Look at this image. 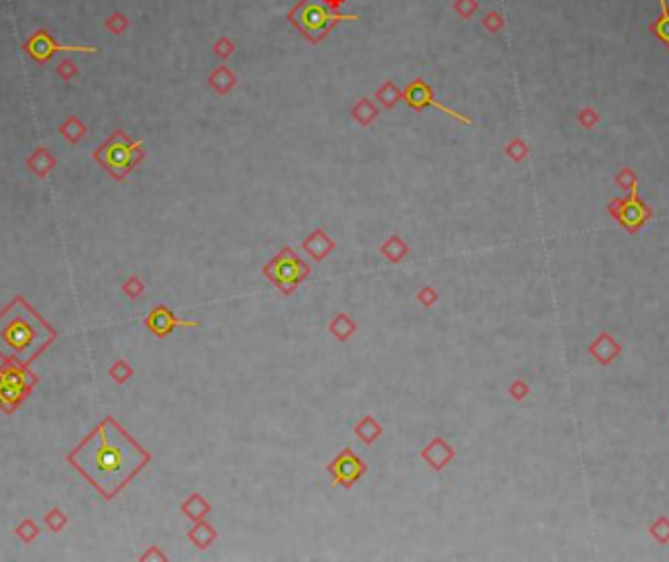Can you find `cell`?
Segmentation results:
<instances>
[{
  "instance_id": "cell-37",
  "label": "cell",
  "mask_w": 669,
  "mask_h": 562,
  "mask_svg": "<svg viewBox=\"0 0 669 562\" xmlns=\"http://www.w3.org/2000/svg\"><path fill=\"white\" fill-rule=\"evenodd\" d=\"M139 561H141V562H151V561L165 562V561H168V556L165 554V552L161 551L159 547H155V545H153V547H149L147 551H145L143 554H141V556H139Z\"/></svg>"
},
{
  "instance_id": "cell-23",
  "label": "cell",
  "mask_w": 669,
  "mask_h": 562,
  "mask_svg": "<svg viewBox=\"0 0 669 562\" xmlns=\"http://www.w3.org/2000/svg\"><path fill=\"white\" fill-rule=\"evenodd\" d=\"M59 134L63 138L69 141L71 145L79 143L80 139L87 136V126L82 124V120L77 116H69L63 124L59 126Z\"/></svg>"
},
{
  "instance_id": "cell-11",
  "label": "cell",
  "mask_w": 669,
  "mask_h": 562,
  "mask_svg": "<svg viewBox=\"0 0 669 562\" xmlns=\"http://www.w3.org/2000/svg\"><path fill=\"white\" fill-rule=\"evenodd\" d=\"M419 456L433 473H443L444 468L456 459V449L443 437H434L431 443H427L421 449Z\"/></svg>"
},
{
  "instance_id": "cell-9",
  "label": "cell",
  "mask_w": 669,
  "mask_h": 562,
  "mask_svg": "<svg viewBox=\"0 0 669 562\" xmlns=\"http://www.w3.org/2000/svg\"><path fill=\"white\" fill-rule=\"evenodd\" d=\"M24 51L30 55L36 63H45L51 59L55 53H63V51H69V53H98V48L94 45H63L51 38L47 30H38L30 40L24 43Z\"/></svg>"
},
{
  "instance_id": "cell-32",
  "label": "cell",
  "mask_w": 669,
  "mask_h": 562,
  "mask_svg": "<svg viewBox=\"0 0 669 562\" xmlns=\"http://www.w3.org/2000/svg\"><path fill=\"white\" fill-rule=\"evenodd\" d=\"M529 392H531V388H529V384H527L524 380H521V378L513 380L511 386H509V396H511L515 402H522V400L529 396Z\"/></svg>"
},
{
  "instance_id": "cell-24",
  "label": "cell",
  "mask_w": 669,
  "mask_h": 562,
  "mask_svg": "<svg viewBox=\"0 0 669 562\" xmlns=\"http://www.w3.org/2000/svg\"><path fill=\"white\" fill-rule=\"evenodd\" d=\"M376 99L382 102V106L388 110H392L397 104V100L402 99V90L395 87L392 80H385L380 89L376 90Z\"/></svg>"
},
{
  "instance_id": "cell-33",
  "label": "cell",
  "mask_w": 669,
  "mask_h": 562,
  "mask_svg": "<svg viewBox=\"0 0 669 562\" xmlns=\"http://www.w3.org/2000/svg\"><path fill=\"white\" fill-rule=\"evenodd\" d=\"M505 153L513 159V161H522V159L527 157V145H524V141L521 139H513L511 143L505 147Z\"/></svg>"
},
{
  "instance_id": "cell-16",
  "label": "cell",
  "mask_w": 669,
  "mask_h": 562,
  "mask_svg": "<svg viewBox=\"0 0 669 562\" xmlns=\"http://www.w3.org/2000/svg\"><path fill=\"white\" fill-rule=\"evenodd\" d=\"M355 435L356 439H360V443H365L366 447H370V445H374L382 433H384V427L382 424L376 419L374 415H365L358 424L355 425Z\"/></svg>"
},
{
  "instance_id": "cell-35",
  "label": "cell",
  "mask_w": 669,
  "mask_h": 562,
  "mask_svg": "<svg viewBox=\"0 0 669 562\" xmlns=\"http://www.w3.org/2000/svg\"><path fill=\"white\" fill-rule=\"evenodd\" d=\"M57 75H59L63 80L75 79V77L79 75V67H77V65H75L71 59H63L59 65H57Z\"/></svg>"
},
{
  "instance_id": "cell-7",
  "label": "cell",
  "mask_w": 669,
  "mask_h": 562,
  "mask_svg": "<svg viewBox=\"0 0 669 562\" xmlns=\"http://www.w3.org/2000/svg\"><path fill=\"white\" fill-rule=\"evenodd\" d=\"M325 470L331 476V486L333 488L334 486H343L345 490H351L368 473V464L351 447H345V449H341L339 453L334 454L331 463H327Z\"/></svg>"
},
{
  "instance_id": "cell-30",
  "label": "cell",
  "mask_w": 669,
  "mask_h": 562,
  "mask_svg": "<svg viewBox=\"0 0 669 562\" xmlns=\"http://www.w3.org/2000/svg\"><path fill=\"white\" fill-rule=\"evenodd\" d=\"M415 298H417V302L423 308H433L434 304L439 302V292H436L433 287L427 284V287H423L415 294Z\"/></svg>"
},
{
  "instance_id": "cell-19",
  "label": "cell",
  "mask_w": 669,
  "mask_h": 562,
  "mask_svg": "<svg viewBox=\"0 0 669 562\" xmlns=\"http://www.w3.org/2000/svg\"><path fill=\"white\" fill-rule=\"evenodd\" d=\"M380 255L388 259L392 265H397V263H402L405 257L409 255V245L404 241V237L397 236H390L385 239L384 243L380 245Z\"/></svg>"
},
{
  "instance_id": "cell-39",
  "label": "cell",
  "mask_w": 669,
  "mask_h": 562,
  "mask_svg": "<svg viewBox=\"0 0 669 562\" xmlns=\"http://www.w3.org/2000/svg\"><path fill=\"white\" fill-rule=\"evenodd\" d=\"M483 26H485L490 31L497 30V28L501 26L499 14H487V16H485V20H483Z\"/></svg>"
},
{
  "instance_id": "cell-4",
  "label": "cell",
  "mask_w": 669,
  "mask_h": 562,
  "mask_svg": "<svg viewBox=\"0 0 669 562\" xmlns=\"http://www.w3.org/2000/svg\"><path fill=\"white\" fill-rule=\"evenodd\" d=\"M288 20L294 24L300 34L317 45L323 41L339 22H356V14H339L325 0H300L288 12Z\"/></svg>"
},
{
  "instance_id": "cell-12",
  "label": "cell",
  "mask_w": 669,
  "mask_h": 562,
  "mask_svg": "<svg viewBox=\"0 0 669 562\" xmlns=\"http://www.w3.org/2000/svg\"><path fill=\"white\" fill-rule=\"evenodd\" d=\"M334 247H337V241L327 236L323 227H315L314 231L302 241V249L314 259L315 263L325 261L327 257L333 253Z\"/></svg>"
},
{
  "instance_id": "cell-3",
  "label": "cell",
  "mask_w": 669,
  "mask_h": 562,
  "mask_svg": "<svg viewBox=\"0 0 669 562\" xmlns=\"http://www.w3.org/2000/svg\"><path fill=\"white\" fill-rule=\"evenodd\" d=\"M92 159L100 167L108 173L110 177L118 182H124L126 178L143 163L145 149L141 139H131L122 129H116L102 145H100Z\"/></svg>"
},
{
  "instance_id": "cell-8",
  "label": "cell",
  "mask_w": 669,
  "mask_h": 562,
  "mask_svg": "<svg viewBox=\"0 0 669 562\" xmlns=\"http://www.w3.org/2000/svg\"><path fill=\"white\" fill-rule=\"evenodd\" d=\"M402 99H404L405 104H407L409 108H413L415 112H423L427 106H433V108H436L439 112H443V114H446V116H450V118L462 122V124H466V126H470V124H472V118L464 116L462 112H456V110L448 108V106L441 104L439 100H434L433 87H431V85H427L423 79H417L413 80V82H409V85L402 90Z\"/></svg>"
},
{
  "instance_id": "cell-26",
  "label": "cell",
  "mask_w": 669,
  "mask_h": 562,
  "mask_svg": "<svg viewBox=\"0 0 669 562\" xmlns=\"http://www.w3.org/2000/svg\"><path fill=\"white\" fill-rule=\"evenodd\" d=\"M40 525L34 521V519H24V521H20L14 527V535H16L24 545H31V542L40 537Z\"/></svg>"
},
{
  "instance_id": "cell-28",
  "label": "cell",
  "mask_w": 669,
  "mask_h": 562,
  "mask_svg": "<svg viewBox=\"0 0 669 562\" xmlns=\"http://www.w3.org/2000/svg\"><path fill=\"white\" fill-rule=\"evenodd\" d=\"M122 292L128 300H138L145 294V282L139 278L138 275L128 276L124 282H122Z\"/></svg>"
},
{
  "instance_id": "cell-25",
  "label": "cell",
  "mask_w": 669,
  "mask_h": 562,
  "mask_svg": "<svg viewBox=\"0 0 669 562\" xmlns=\"http://www.w3.org/2000/svg\"><path fill=\"white\" fill-rule=\"evenodd\" d=\"M135 375V370H133V366L129 365L128 361H124V359H118V361H114L112 366L108 368V376L116 382V384H126L131 380V376Z\"/></svg>"
},
{
  "instance_id": "cell-5",
  "label": "cell",
  "mask_w": 669,
  "mask_h": 562,
  "mask_svg": "<svg viewBox=\"0 0 669 562\" xmlns=\"http://www.w3.org/2000/svg\"><path fill=\"white\" fill-rule=\"evenodd\" d=\"M40 378L28 365L16 361H2L0 365V412L14 415L30 400Z\"/></svg>"
},
{
  "instance_id": "cell-31",
  "label": "cell",
  "mask_w": 669,
  "mask_h": 562,
  "mask_svg": "<svg viewBox=\"0 0 669 562\" xmlns=\"http://www.w3.org/2000/svg\"><path fill=\"white\" fill-rule=\"evenodd\" d=\"M659 4H661V12H663V18L658 22V26H656V34H658L661 40L669 43V10H668V2L666 0H659Z\"/></svg>"
},
{
  "instance_id": "cell-2",
  "label": "cell",
  "mask_w": 669,
  "mask_h": 562,
  "mask_svg": "<svg viewBox=\"0 0 669 562\" xmlns=\"http://www.w3.org/2000/svg\"><path fill=\"white\" fill-rule=\"evenodd\" d=\"M57 337L59 331L20 294L0 310V361L31 366Z\"/></svg>"
},
{
  "instance_id": "cell-27",
  "label": "cell",
  "mask_w": 669,
  "mask_h": 562,
  "mask_svg": "<svg viewBox=\"0 0 669 562\" xmlns=\"http://www.w3.org/2000/svg\"><path fill=\"white\" fill-rule=\"evenodd\" d=\"M43 523H45V527H47V531L61 533L69 525V517H67V513L63 512L61 507H51L50 512L43 515Z\"/></svg>"
},
{
  "instance_id": "cell-15",
  "label": "cell",
  "mask_w": 669,
  "mask_h": 562,
  "mask_svg": "<svg viewBox=\"0 0 669 562\" xmlns=\"http://www.w3.org/2000/svg\"><path fill=\"white\" fill-rule=\"evenodd\" d=\"M646 208L642 206V202L636 196V190L632 192V198H630L628 202H624V206H622V212L619 214L620 222H622V226L628 227L630 231H634L636 227L642 226L644 224V219H646Z\"/></svg>"
},
{
  "instance_id": "cell-36",
  "label": "cell",
  "mask_w": 669,
  "mask_h": 562,
  "mask_svg": "<svg viewBox=\"0 0 669 562\" xmlns=\"http://www.w3.org/2000/svg\"><path fill=\"white\" fill-rule=\"evenodd\" d=\"M454 10L458 12L462 18H472L473 12L478 10V2L476 0H456Z\"/></svg>"
},
{
  "instance_id": "cell-40",
  "label": "cell",
  "mask_w": 669,
  "mask_h": 562,
  "mask_svg": "<svg viewBox=\"0 0 669 562\" xmlns=\"http://www.w3.org/2000/svg\"><path fill=\"white\" fill-rule=\"evenodd\" d=\"M325 2H327V4H329L331 8H334V10H339V6H343V4H345L346 0H325Z\"/></svg>"
},
{
  "instance_id": "cell-22",
  "label": "cell",
  "mask_w": 669,
  "mask_h": 562,
  "mask_svg": "<svg viewBox=\"0 0 669 562\" xmlns=\"http://www.w3.org/2000/svg\"><path fill=\"white\" fill-rule=\"evenodd\" d=\"M207 82H209V87L216 90L217 94H221V96H223V94H227L229 90L235 87L237 79H235V75H233V71L227 69L226 65H219V67L209 75V80H207Z\"/></svg>"
},
{
  "instance_id": "cell-10",
  "label": "cell",
  "mask_w": 669,
  "mask_h": 562,
  "mask_svg": "<svg viewBox=\"0 0 669 562\" xmlns=\"http://www.w3.org/2000/svg\"><path fill=\"white\" fill-rule=\"evenodd\" d=\"M143 324L147 327L149 333H153L159 339L168 337L178 327H200V322H196V319H180L165 304H157L155 308H151V312L143 319Z\"/></svg>"
},
{
  "instance_id": "cell-21",
  "label": "cell",
  "mask_w": 669,
  "mask_h": 562,
  "mask_svg": "<svg viewBox=\"0 0 669 562\" xmlns=\"http://www.w3.org/2000/svg\"><path fill=\"white\" fill-rule=\"evenodd\" d=\"M619 351H620V347L617 345V343H615V339H612L610 336H607V333H603V336H601L599 339L591 345V355L595 356L599 363H603V365L610 363L615 356L619 355Z\"/></svg>"
},
{
  "instance_id": "cell-20",
  "label": "cell",
  "mask_w": 669,
  "mask_h": 562,
  "mask_svg": "<svg viewBox=\"0 0 669 562\" xmlns=\"http://www.w3.org/2000/svg\"><path fill=\"white\" fill-rule=\"evenodd\" d=\"M351 116L355 118V122L360 126V128H368V126H372L376 120H378L380 112H378V108H376L372 100L362 96V99L358 100L355 106H353V110H351Z\"/></svg>"
},
{
  "instance_id": "cell-6",
  "label": "cell",
  "mask_w": 669,
  "mask_h": 562,
  "mask_svg": "<svg viewBox=\"0 0 669 562\" xmlns=\"http://www.w3.org/2000/svg\"><path fill=\"white\" fill-rule=\"evenodd\" d=\"M263 275L270 284H274L282 296L288 298L294 294L302 282L309 278L311 266L307 265L292 247L284 245L263 266Z\"/></svg>"
},
{
  "instance_id": "cell-29",
  "label": "cell",
  "mask_w": 669,
  "mask_h": 562,
  "mask_svg": "<svg viewBox=\"0 0 669 562\" xmlns=\"http://www.w3.org/2000/svg\"><path fill=\"white\" fill-rule=\"evenodd\" d=\"M104 26H106V30L112 31L114 36H119V34H124V31L128 30L129 20L126 18V14H122V12H114L112 16H108V20L104 22Z\"/></svg>"
},
{
  "instance_id": "cell-38",
  "label": "cell",
  "mask_w": 669,
  "mask_h": 562,
  "mask_svg": "<svg viewBox=\"0 0 669 562\" xmlns=\"http://www.w3.org/2000/svg\"><path fill=\"white\" fill-rule=\"evenodd\" d=\"M214 51H216L217 55L221 57V59H226L229 57L233 51H235V45H233V41L227 40V38H221V40L217 41L216 45H214Z\"/></svg>"
},
{
  "instance_id": "cell-17",
  "label": "cell",
  "mask_w": 669,
  "mask_h": 562,
  "mask_svg": "<svg viewBox=\"0 0 669 562\" xmlns=\"http://www.w3.org/2000/svg\"><path fill=\"white\" fill-rule=\"evenodd\" d=\"M356 329H358L356 322L351 316H346L345 312H339L337 316L331 317V322L327 326V331L341 343H345V341H348L351 337L355 336Z\"/></svg>"
},
{
  "instance_id": "cell-14",
  "label": "cell",
  "mask_w": 669,
  "mask_h": 562,
  "mask_svg": "<svg viewBox=\"0 0 669 562\" xmlns=\"http://www.w3.org/2000/svg\"><path fill=\"white\" fill-rule=\"evenodd\" d=\"M26 167L30 168L38 178H45L53 168L57 167V159L53 157V153L47 147H38L30 157L26 159Z\"/></svg>"
},
{
  "instance_id": "cell-34",
  "label": "cell",
  "mask_w": 669,
  "mask_h": 562,
  "mask_svg": "<svg viewBox=\"0 0 669 562\" xmlns=\"http://www.w3.org/2000/svg\"><path fill=\"white\" fill-rule=\"evenodd\" d=\"M652 535L658 539L659 542H668L669 541V521L666 517H659L658 521L652 525Z\"/></svg>"
},
{
  "instance_id": "cell-1",
  "label": "cell",
  "mask_w": 669,
  "mask_h": 562,
  "mask_svg": "<svg viewBox=\"0 0 669 562\" xmlns=\"http://www.w3.org/2000/svg\"><path fill=\"white\" fill-rule=\"evenodd\" d=\"M65 461L112 502L153 461V454L116 417L106 415L71 449Z\"/></svg>"
},
{
  "instance_id": "cell-18",
  "label": "cell",
  "mask_w": 669,
  "mask_h": 562,
  "mask_svg": "<svg viewBox=\"0 0 669 562\" xmlns=\"http://www.w3.org/2000/svg\"><path fill=\"white\" fill-rule=\"evenodd\" d=\"M217 539V529L214 525H209L206 519L194 523V527L188 531V541L196 547L198 551H206L207 547Z\"/></svg>"
},
{
  "instance_id": "cell-13",
  "label": "cell",
  "mask_w": 669,
  "mask_h": 562,
  "mask_svg": "<svg viewBox=\"0 0 669 562\" xmlns=\"http://www.w3.org/2000/svg\"><path fill=\"white\" fill-rule=\"evenodd\" d=\"M180 512H182V515H184L186 519H190V521H202V519H206L207 515L212 513V503L207 502L202 493L192 492L184 502L180 503Z\"/></svg>"
}]
</instances>
